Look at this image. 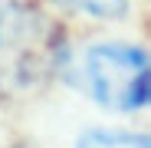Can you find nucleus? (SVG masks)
<instances>
[{
    "label": "nucleus",
    "mask_w": 151,
    "mask_h": 148,
    "mask_svg": "<svg viewBox=\"0 0 151 148\" xmlns=\"http://www.w3.org/2000/svg\"><path fill=\"white\" fill-rule=\"evenodd\" d=\"M86 82L99 105L135 112L151 99V72L145 49L132 43H95L86 49Z\"/></svg>",
    "instance_id": "obj_2"
},
{
    "label": "nucleus",
    "mask_w": 151,
    "mask_h": 148,
    "mask_svg": "<svg viewBox=\"0 0 151 148\" xmlns=\"http://www.w3.org/2000/svg\"><path fill=\"white\" fill-rule=\"evenodd\" d=\"M76 148H148L145 135H132V132H105V129H92L79 138Z\"/></svg>",
    "instance_id": "obj_4"
},
{
    "label": "nucleus",
    "mask_w": 151,
    "mask_h": 148,
    "mask_svg": "<svg viewBox=\"0 0 151 148\" xmlns=\"http://www.w3.org/2000/svg\"><path fill=\"white\" fill-rule=\"evenodd\" d=\"M53 4L95 20H118L128 13V0H53Z\"/></svg>",
    "instance_id": "obj_3"
},
{
    "label": "nucleus",
    "mask_w": 151,
    "mask_h": 148,
    "mask_svg": "<svg viewBox=\"0 0 151 148\" xmlns=\"http://www.w3.org/2000/svg\"><path fill=\"white\" fill-rule=\"evenodd\" d=\"M66 40L56 20L30 4H0V89L33 92L66 72Z\"/></svg>",
    "instance_id": "obj_1"
}]
</instances>
